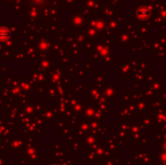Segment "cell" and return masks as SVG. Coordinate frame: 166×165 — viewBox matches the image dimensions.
Listing matches in <instances>:
<instances>
[{
	"mask_svg": "<svg viewBox=\"0 0 166 165\" xmlns=\"http://www.w3.org/2000/svg\"><path fill=\"white\" fill-rule=\"evenodd\" d=\"M10 37H11L10 30L5 27L0 28V41H5V40L9 39Z\"/></svg>",
	"mask_w": 166,
	"mask_h": 165,
	"instance_id": "6da1fadb",
	"label": "cell"
}]
</instances>
